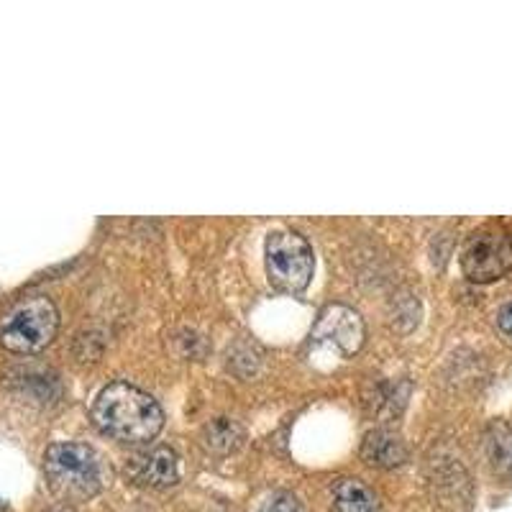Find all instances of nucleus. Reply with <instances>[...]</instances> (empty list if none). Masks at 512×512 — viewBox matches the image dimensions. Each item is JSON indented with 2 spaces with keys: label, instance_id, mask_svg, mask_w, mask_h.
Listing matches in <instances>:
<instances>
[{
  "label": "nucleus",
  "instance_id": "f257e3e1",
  "mask_svg": "<svg viewBox=\"0 0 512 512\" xmlns=\"http://www.w3.org/2000/svg\"><path fill=\"white\" fill-rule=\"evenodd\" d=\"M93 420L105 436L126 443H144L162 431L164 413L159 402L136 384L113 382L98 395Z\"/></svg>",
  "mask_w": 512,
  "mask_h": 512
},
{
  "label": "nucleus",
  "instance_id": "f03ea898",
  "mask_svg": "<svg viewBox=\"0 0 512 512\" xmlns=\"http://www.w3.org/2000/svg\"><path fill=\"white\" fill-rule=\"evenodd\" d=\"M44 472L52 492L64 502L90 500L103 489V464L88 443H52L44 454Z\"/></svg>",
  "mask_w": 512,
  "mask_h": 512
},
{
  "label": "nucleus",
  "instance_id": "7ed1b4c3",
  "mask_svg": "<svg viewBox=\"0 0 512 512\" xmlns=\"http://www.w3.org/2000/svg\"><path fill=\"white\" fill-rule=\"evenodd\" d=\"M59 331L57 305L44 295L13 303L0 318V346L11 354H36L47 349Z\"/></svg>",
  "mask_w": 512,
  "mask_h": 512
},
{
  "label": "nucleus",
  "instance_id": "20e7f679",
  "mask_svg": "<svg viewBox=\"0 0 512 512\" xmlns=\"http://www.w3.org/2000/svg\"><path fill=\"white\" fill-rule=\"evenodd\" d=\"M267 274L272 285L300 292L310 285L315 269L313 246L295 231H274L267 239Z\"/></svg>",
  "mask_w": 512,
  "mask_h": 512
},
{
  "label": "nucleus",
  "instance_id": "39448f33",
  "mask_svg": "<svg viewBox=\"0 0 512 512\" xmlns=\"http://www.w3.org/2000/svg\"><path fill=\"white\" fill-rule=\"evenodd\" d=\"M461 269L477 285H489L512 269V236L500 228H484L466 241Z\"/></svg>",
  "mask_w": 512,
  "mask_h": 512
},
{
  "label": "nucleus",
  "instance_id": "423d86ee",
  "mask_svg": "<svg viewBox=\"0 0 512 512\" xmlns=\"http://www.w3.org/2000/svg\"><path fill=\"white\" fill-rule=\"evenodd\" d=\"M364 320L356 310L346 308V305H328L323 313L315 320L313 338L315 344H328L344 356H354L364 344Z\"/></svg>",
  "mask_w": 512,
  "mask_h": 512
},
{
  "label": "nucleus",
  "instance_id": "0eeeda50",
  "mask_svg": "<svg viewBox=\"0 0 512 512\" xmlns=\"http://www.w3.org/2000/svg\"><path fill=\"white\" fill-rule=\"evenodd\" d=\"M126 474L134 479L136 484H146V487H172L180 479V466H177V454L167 446L149 448L144 454L134 456L126 464Z\"/></svg>",
  "mask_w": 512,
  "mask_h": 512
},
{
  "label": "nucleus",
  "instance_id": "6e6552de",
  "mask_svg": "<svg viewBox=\"0 0 512 512\" xmlns=\"http://www.w3.org/2000/svg\"><path fill=\"white\" fill-rule=\"evenodd\" d=\"M361 456H364L367 464L379 466V469H395V466L408 461V446H405V441L397 433L377 428V431H369L364 436Z\"/></svg>",
  "mask_w": 512,
  "mask_h": 512
},
{
  "label": "nucleus",
  "instance_id": "1a4fd4ad",
  "mask_svg": "<svg viewBox=\"0 0 512 512\" xmlns=\"http://www.w3.org/2000/svg\"><path fill=\"white\" fill-rule=\"evenodd\" d=\"M333 507L336 512H382L377 495L359 479H341L333 487Z\"/></svg>",
  "mask_w": 512,
  "mask_h": 512
},
{
  "label": "nucleus",
  "instance_id": "9d476101",
  "mask_svg": "<svg viewBox=\"0 0 512 512\" xmlns=\"http://www.w3.org/2000/svg\"><path fill=\"white\" fill-rule=\"evenodd\" d=\"M484 448L497 472L512 469V428L502 420H495L484 433Z\"/></svg>",
  "mask_w": 512,
  "mask_h": 512
},
{
  "label": "nucleus",
  "instance_id": "9b49d317",
  "mask_svg": "<svg viewBox=\"0 0 512 512\" xmlns=\"http://www.w3.org/2000/svg\"><path fill=\"white\" fill-rule=\"evenodd\" d=\"M205 436H208V446L213 451H221V454H228L233 448L239 446L241 438H244V431H241L239 423H233L228 418H218L205 428Z\"/></svg>",
  "mask_w": 512,
  "mask_h": 512
},
{
  "label": "nucleus",
  "instance_id": "f8f14e48",
  "mask_svg": "<svg viewBox=\"0 0 512 512\" xmlns=\"http://www.w3.org/2000/svg\"><path fill=\"white\" fill-rule=\"evenodd\" d=\"M262 512H300V505H297L295 497L282 492V495H274Z\"/></svg>",
  "mask_w": 512,
  "mask_h": 512
},
{
  "label": "nucleus",
  "instance_id": "ddd939ff",
  "mask_svg": "<svg viewBox=\"0 0 512 512\" xmlns=\"http://www.w3.org/2000/svg\"><path fill=\"white\" fill-rule=\"evenodd\" d=\"M497 326H500V331L505 333V336L512 338V303H507L505 308L500 310V315H497Z\"/></svg>",
  "mask_w": 512,
  "mask_h": 512
},
{
  "label": "nucleus",
  "instance_id": "4468645a",
  "mask_svg": "<svg viewBox=\"0 0 512 512\" xmlns=\"http://www.w3.org/2000/svg\"><path fill=\"white\" fill-rule=\"evenodd\" d=\"M49 512H75V510H72V507H54V510Z\"/></svg>",
  "mask_w": 512,
  "mask_h": 512
}]
</instances>
